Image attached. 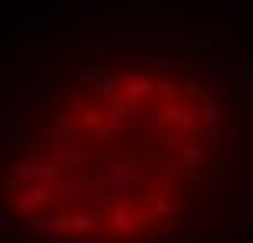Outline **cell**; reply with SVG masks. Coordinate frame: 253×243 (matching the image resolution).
I'll use <instances>...</instances> for the list:
<instances>
[{
  "label": "cell",
  "mask_w": 253,
  "mask_h": 243,
  "mask_svg": "<svg viewBox=\"0 0 253 243\" xmlns=\"http://www.w3.org/2000/svg\"><path fill=\"white\" fill-rule=\"evenodd\" d=\"M158 243H178V240H174V237H161Z\"/></svg>",
  "instance_id": "7a4b0ae2"
},
{
  "label": "cell",
  "mask_w": 253,
  "mask_h": 243,
  "mask_svg": "<svg viewBox=\"0 0 253 243\" xmlns=\"http://www.w3.org/2000/svg\"><path fill=\"white\" fill-rule=\"evenodd\" d=\"M214 243H234V237L227 234V237H214Z\"/></svg>",
  "instance_id": "6da1fadb"
}]
</instances>
